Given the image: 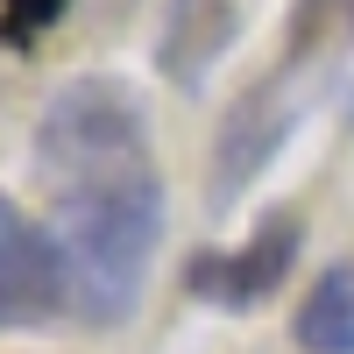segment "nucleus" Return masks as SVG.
Masks as SVG:
<instances>
[{"label":"nucleus","instance_id":"423d86ee","mask_svg":"<svg viewBox=\"0 0 354 354\" xmlns=\"http://www.w3.org/2000/svg\"><path fill=\"white\" fill-rule=\"evenodd\" d=\"M290 347L298 354H354V262H326L298 312H290Z\"/></svg>","mask_w":354,"mask_h":354},{"label":"nucleus","instance_id":"39448f33","mask_svg":"<svg viewBox=\"0 0 354 354\" xmlns=\"http://www.w3.org/2000/svg\"><path fill=\"white\" fill-rule=\"evenodd\" d=\"M241 43V0H163L156 8V71L177 93H205L213 64Z\"/></svg>","mask_w":354,"mask_h":354},{"label":"nucleus","instance_id":"0eeeda50","mask_svg":"<svg viewBox=\"0 0 354 354\" xmlns=\"http://www.w3.org/2000/svg\"><path fill=\"white\" fill-rule=\"evenodd\" d=\"M283 64H298V71H319L326 78L340 57L354 50V0H298L283 21Z\"/></svg>","mask_w":354,"mask_h":354},{"label":"nucleus","instance_id":"20e7f679","mask_svg":"<svg viewBox=\"0 0 354 354\" xmlns=\"http://www.w3.org/2000/svg\"><path fill=\"white\" fill-rule=\"evenodd\" d=\"M78 312V270L57 227H36L0 192V333H36Z\"/></svg>","mask_w":354,"mask_h":354},{"label":"nucleus","instance_id":"7ed1b4c3","mask_svg":"<svg viewBox=\"0 0 354 354\" xmlns=\"http://www.w3.org/2000/svg\"><path fill=\"white\" fill-rule=\"evenodd\" d=\"M298 248H305V220L290 205H277L234 248H198L185 262V290L213 312H262L283 290V277L298 270Z\"/></svg>","mask_w":354,"mask_h":354},{"label":"nucleus","instance_id":"f257e3e1","mask_svg":"<svg viewBox=\"0 0 354 354\" xmlns=\"http://www.w3.org/2000/svg\"><path fill=\"white\" fill-rule=\"evenodd\" d=\"M36 177L57 205V241L78 270V319L128 326L170 227L156 135L135 85L106 71H78L57 85L36 121Z\"/></svg>","mask_w":354,"mask_h":354},{"label":"nucleus","instance_id":"f03ea898","mask_svg":"<svg viewBox=\"0 0 354 354\" xmlns=\"http://www.w3.org/2000/svg\"><path fill=\"white\" fill-rule=\"evenodd\" d=\"M319 71H298V64H277V71H262L241 100H227L220 113V135H213V156H205V205H234L262 170H270L283 156V142L298 135V121L312 113L319 100Z\"/></svg>","mask_w":354,"mask_h":354}]
</instances>
